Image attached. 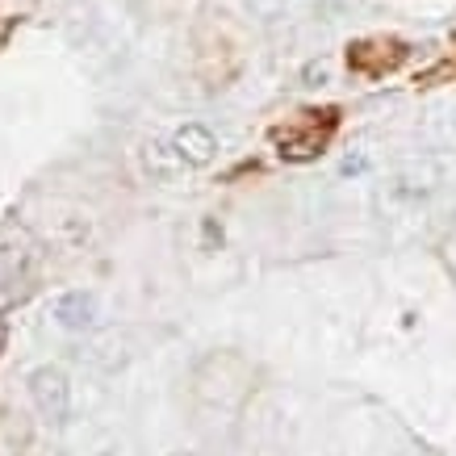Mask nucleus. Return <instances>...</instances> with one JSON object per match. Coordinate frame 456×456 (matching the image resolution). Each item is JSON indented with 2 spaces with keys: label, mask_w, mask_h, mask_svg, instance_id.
I'll return each mask as SVG.
<instances>
[{
  "label": "nucleus",
  "mask_w": 456,
  "mask_h": 456,
  "mask_svg": "<svg viewBox=\"0 0 456 456\" xmlns=\"http://www.w3.org/2000/svg\"><path fill=\"white\" fill-rule=\"evenodd\" d=\"M167 456H197V452H167Z\"/></svg>",
  "instance_id": "1a4fd4ad"
},
{
  "label": "nucleus",
  "mask_w": 456,
  "mask_h": 456,
  "mask_svg": "<svg viewBox=\"0 0 456 456\" xmlns=\"http://www.w3.org/2000/svg\"><path fill=\"white\" fill-rule=\"evenodd\" d=\"M235 352H214V356H206L201 364H197V377H193V389L197 398L209 402V406H222V411H235V406H243V398L251 394V373L235 377L231 381V369H235Z\"/></svg>",
  "instance_id": "f257e3e1"
},
{
  "label": "nucleus",
  "mask_w": 456,
  "mask_h": 456,
  "mask_svg": "<svg viewBox=\"0 0 456 456\" xmlns=\"http://www.w3.org/2000/svg\"><path fill=\"white\" fill-rule=\"evenodd\" d=\"M4 339H9V331H4V322H0V347H4Z\"/></svg>",
  "instance_id": "6e6552de"
},
{
  "label": "nucleus",
  "mask_w": 456,
  "mask_h": 456,
  "mask_svg": "<svg viewBox=\"0 0 456 456\" xmlns=\"http://www.w3.org/2000/svg\"><path fill=\"white\" fill-rule=\"evenodd\" d=\"M172 147L180 151V159L189 167H206L214 155H218V139H214V130L201 122H189L180 126L176 134H172Z\"/></svg>",
  "instance_id": "7ed1b4c3"
},
{
  "label": "nucleus",
  "mask_w": 456,
  "mask_h": 456,
  "mask_svg": "<svg viewBox=\"0 0 456 456\" xmlns=\"http://www.w3.org/2000/svg\"><path fill=\"white\" fill-rule=\"evenodd\" d=\"M327 147V130H305V134H281V155L285 159H314Z\"/></svg>",
  "instance_id": "0eeeda50"
},
{
  "label": "nucleus",
  "mask_w": 456,
  "mask_h": 456,
  "mask_svg": "<svg viewBox=\"0 0 456 456\" xmlns=\"http://www.w3.org/2000/svg\"><path fill=\"white\" fill-rule=\"evenodd\" d=\"M29 264V239L26 231H17V226H4L0 231V281H17L26 273Z\"/></svg>",
  "instance_id": "39448f33"
},
{
  "label": "nucleus",
  "mask_w": 456,
  "mask_h": 456,
  "mask_svg": "<svg viewBox=\"0 0 456 456\" xmlns=\"http://www.w3.org/2000/svg\"><path fill=\"white\" fill-rule=\"evenodd\" d=\"M142 164H147V172H151L159 184H176V180L184 176V167H189L172 142H147V147H142Z\"/></svg>",
  "instance_id": "423d86ee"
},
{
  "label": "nucleus",
  "mask_w": 456,
  "mask_h": 456,
  "mask_svg": "<svg viewBox=\"0 0 456 456\" xmlns=\"http://www.w3.org/2000/svg\"><path fill=\"white\" fill-rule=\"evenodd\" d=\"M29 398L38 406L42 419H51V423H63L71 411V386H68V373L55 369V364H42L29 373Z\"/></svg>",
  "instance_id": "f03ea898"
},
{
  "label": "nucleus",
  "mask_w": 456,
  "mask_h": 456,
  "mask_svg": "<svg viewBox=\"0 0 456 456\" xmlns=\"http://www.w3.org/2000/svg\"><path fill=\"white\" fill-rule=\"evenodd\" d=\"M51 314H55L59 327H68V331H88V327L97 322V297L84 289L59 293L55 302H51Z\"/></svg>",
  "instance_id": "20e7f679"
}]
</instances>
